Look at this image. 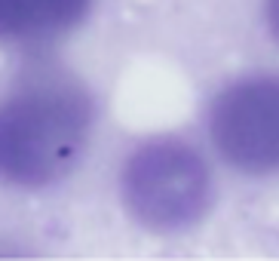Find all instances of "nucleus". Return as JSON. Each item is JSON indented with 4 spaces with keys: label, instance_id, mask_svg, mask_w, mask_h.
I'll return each mask as SVG.
<instances>
[{
    "label": "nucleus",
    "instance_id": "nucleus-1",
    "mask_svg": "<svg viewBox=\"0 0 279 261\" xmlns=\"http://www.w3.org/2000/svg\"><path fill=\"white\" fill-rule=\"evenodd\" d=\"M92 132V98L80 83L46 74L0 101V178L46 187L80 160Z\"/></svg>",
    "mask_w": 279,
    "mask_h": 261
},
{
    "label": "nucleus",
    "instance_id": "nucleus-2",
    "mask_svg": "<svg viewBox=\"0 0 279 261\" xmlns=\"http://www.w3.org/2000/svg\"><path fill=\"white\" fill-rule=\"evenodd\" d=\"M123 203L150 231H181L206 215L212 172L206 157L181 138H153L123 166Z\"/></svg>",
    "mask_w": 279,
    "mask_h": 261
},
{
    "label": "nucleus",
    "instance_id": "nucleus-3",
    "mask_svg": "<svg viewBox=\"0 0 279 261\" xmlns=\"http://www.w3.org/2000/svg\"><path fill=\"white\" fill-rule=\"evenodd\" d=\"M218 157L242 175L279 172V77H246L224 89L209 111Z\"/></svg>",
    "mask_w": 279,
    "mask_h": 261
},
{
    "label": "nucleus",
    "instance_id": "nucleus-4",
    "mask_svg": "<svg viewBox=\"0 0 279 261\" xmlns=\"http://www.w3.org/2000/svg\"><path fill=\"white\" fill-rule=\"evenodd\" d=\"M89 0H0V40H37L74 28Z\"/></svg>",
    "mask_w": 279,
    "mask_h": 261
},
{
    "label": "nucleus",
    "instance_id": "nucleus-5",
    "mask_svg": "<svg viewBox=\"0 0 279 261\" xmlns=\"http://www.w3.org/2000/svg\"><path fill=\"white\" fill-rule=\"evenodd\" d=\"M264 12H267V28H270V34L279 40V0H267Z\"/></svg>",
    "mask_w": 279,
    "mask_h": 261
}]
</instances>
